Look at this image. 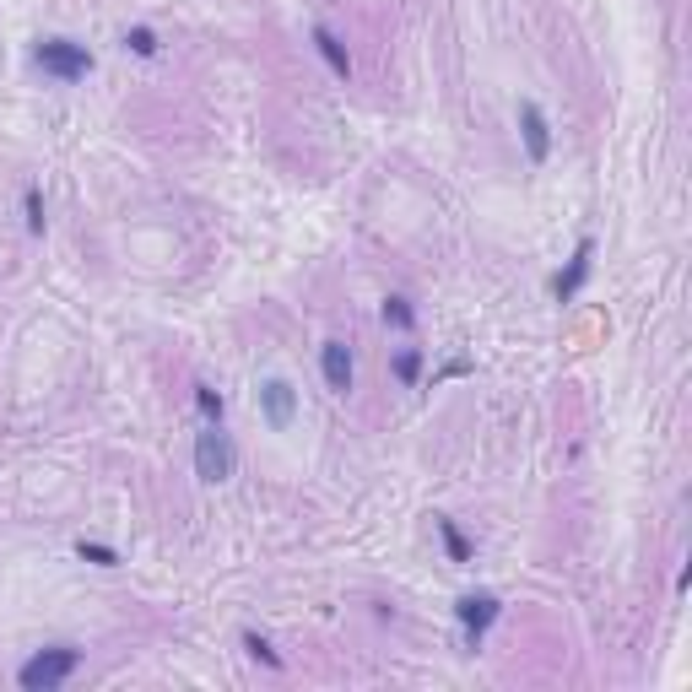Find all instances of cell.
Masks as SVG:
<instances>
[{
	"label": "cell",
	"mask_w": 692,
	"mask_h": 692,
	"mask_svg": "<svg viewBox=\"0 0 692 692\" xmlns=\"http://www.w3.org/2000/svg\"><path fill=\"white\" fill-rule=\"evenodd\" d=\"M384 325H395V330H411V325H417V309H411V298L390 292V298H384Z\"/></svg>",
	"instance_id": "obj_11"
},
{
	"label": "cell",
	"mask_w": 692,
	"mask_h": 692,
	"mask_svg": "<svg viewBox=\"0 0 692 692\" xmlns=\"http://www.w3.org/2000/svg\"><path fill=\"white\" fill-rule=\"evenodd\" d=\"M319 374L336 395H352V346L346 341H325L319 346Z\"/></svg>",
	"instance_id": "obj_8"
},
{
	"label": "cell",
	"mask_w": 692,
	"mask_h": 692,
	"mask_svg": "<svg viewBox=\"0 0 692 692\" xmlns=\"http://www.w3.org/2000/svg\"><path fill=\"white\" fill-rule=\"evenodd\" d=\"M519 136H525V157L530 163H547L552 157V125L536 103H519Z\"/></svg>",
	"instance_id": "obj_6"
},
{
	"label": "cell",
	"mask_w": 692,
	"mask_h": 692,
	"mask_svg": "<svg viewBox=\"0 0 692 692\" xmlns=\"http://www.w3.org/2000/svg\"><path fill=\"white\" fill-rule=\"evenodd\" d=\"M233 465H238V455H233V438L211 422V428L195 438V476H201L206 487H217V482H228L233 476Z\"/></svg>",
	"instance_id": "obj_3"
},
{
	"label": "cell",
	"mask_w": 692,
	"mask_h": 692,
	"mask_svg": "<svg viewBox=\"0 0 692 692\" xmlns=\"http://www.w3.org/2000/svg\"><path fill=\"white\" fill-rule=\"evenodd\" d=\"M395 379H401L406 390L422 379V352H417V346H406V352H395Z\"/></svg>",
	"instance_id": "obj_13"
},
{
	"label": "cell",
	"mask_w": 692,
	"mask_h": 692,
	"mask_svg": "<svg viewBox=\"0 0 692 692\" xmlns=\"http://www.w3.org/2000/svg\"><path fill=\"white\" fill-rule=\"evenodd\" d=\"M498 595L492 590H476V595H460V606H455V617H460V628H465V638H471V644H482L487 638V628L492 622H498Z\"/></svg>",
	"instance_id": "obj_4"
},
{
	"label": "cell",
	"mask_w": 692,
	"mask_h": 692,
	"mask_svg": "<svg viewBox=\"0 0 692 692\" xmlns=\"http://www.w3.org/2000/svg\"><path fill=\"white\" fill-rule=\"evenodd\" d=\"M125 49H136L141 60H152V55H157V33H152V28H130V33H125Z\"/></svg>",
	"instance_id": "obj_15"
},
{
	"label": "cell",
	"mask_w": 692,
	"mask_h": 692,
	"mask_svg": "<svg viewBox=\"0 0 692 692\" xmlns=\"http://www.w3.org/2000/svg\"><path fill=\"white\" fill-rule=\"evenodd\" d=\"M314 49H319V60L330 65V71L341 76V82H352V55H346V44L330 28H314Z\"/></svg>",
	"instance_id": "obj_9"
},
{
	"label": "cell",
	"mask_w": 692,
	"mask_h": 692,
	"mask_svg": "<svg viewBox=\"0 0 692 692\" xmlns=\"http://www.w3.org/2000/svg\"><path fill=\"white\" fill-rule=\"evenodd\" d=\"M292 411H298V390H292L287 379H265L260 384V417H265V428L287 433L292 428Z\"/></svg>",
	"instance_id": "obj_5"
},
{
	"label": "cell",
	"mask_w": 692,
	"mask_h": 692,
	"mask_svg": "<svg viewBox=\"0 0 692 692\" xmlns=\"http://www.w3.org/2000/svg\"><path fill=\"white\" fill-rule=\"evenodd\" d=\"M33 65L44 76H55V82H82V76H92L87 44H71V38H44V44L33 49Z\"/></svg>",
	"instance_id": "obj_2"
},
{
	"label": "cell",
	"mask_w": 692,
	"mask_h": 692,
	"mask_svg": "<svg viewBox=\"0 0 692 692\" xmlns=\"http://www.w3.org/2000/svg\"><path fill=\"white\" fill-rule=\"evenodd\" d=\"M195 406H201V417L206 422H222V411H228V401H222L211 384H195Z\"/></svg>",
	"instance_id": "obj_14"
},
{
	"label": "cell",
	"mask_w": 692,
	"mask_h": 692,
	"mask_svg": "<svg viewBox=\"0 0 692 692\" xmlns=\"http://www.w3.org/2000/svg\"><path fill=\"white\" fill-rule=\"evenodd\" d=\"M433 525H438V536H444V547H449V563H471V541L460 536V525H455V519H444V514H438Z\"/></svg>",
	"instance_id": "obj_10"
},
{
	"label": "cell",
	"mask_w": 692,
	"mask_h": 692,
	"mask_svg": "<svg viewBox=\"0 0 692 692\" xmlns=\"http://www.w3.org/2000/svg\"><path fill=\"white\" fill-rule=\"evenodd\" d=\"M244 649H249V655H255V660H265V665H271V671H282V655H276V649L265 644L260 633H244Z\"/></svg>",
	"instance_id": "obj_16"
},
{
	"label": "cell",
	"mask_w": 692,
	"mask_h": 692,
	"mask_svg": "<svg viewBox=\"0 0 692 692\" xmlns=\"http://www.w3.org/2000/svg\"><path fill=\"white\" fill-rule=\"evenodd\" d=\"M76 665H82V655H76L71 644H55V649H38V655L17 671V687L22 692H55L76 676Z\"/></svg>",
	"instance_id": "obj_1"
},
{
	"label": "cell",
	"mask_w": 692,
	"mask_h": 692,
	"mask_svg": "<svg viewBox=\"0 0 692 692\" xmlns=\"http://www.w3.org/2000/svg\"><path fill=\"white\" fill-rule=\"evenodd\" d=\"M590 260H595V238H579L574 260H568V271L552 276V298H557V303H568L584 282H590Z\"/></svg>",
	"instance_id": "obj_7"
},
{
	"label": "cell",
	"mask_w": 692,
	"mask_h": 692,
	"mask_svg": "<svg viewBox=\"0 0 692 692\" xmlns=\"http://www.w3.org/2000/svg\"><path fill=\"white\" fill-rule=\"evenodd\" d=\"M76 552H82L87 563H98V568H114L119 563V552L114 547H98V541H76Z\"/></svg>",
	"instance_id": "obj_17"
},
{
	"label": "cell",
	"mask_w": 692,
	"mask_h": 692,
	"mask_svg": "<svg viewBox=\"0 0 692 692\" xmlns=\"http://www.w3.org/2000/svg\"><path fill=\"white\" fill-rule=\"evenodd\" d=\"M22 217H28V233L38 238V233H44V190H38V184H28V190H22Z\"/></svg>",
	"instance_id": "obj_12"
}]
</instances>
